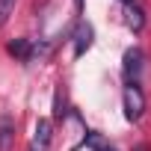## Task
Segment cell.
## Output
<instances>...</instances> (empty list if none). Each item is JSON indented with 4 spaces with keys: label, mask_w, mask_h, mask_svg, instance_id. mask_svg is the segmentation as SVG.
Wrapping results in <instances>:
<instances>
[{
    "label": "cell",
    "mask_w": 151,
    "mask_h": 151,
    "mask_svg": "<svg viewBox=\"0 0 151 151\" xmlns=\"http://www.w3.org/2000/svg\"><path fill=\"white\" fill-rule=\"evenodd\" d=\"M142 62H145V53H142L139 47H127V50H124L122 74H124V83H127V86H139V74H142Z\"/></svg>",
    "instance_id": "obj_1"
},
{
    "label": "cell",
    "mask_w": 151,
    "mask_h": 151,
    "mask_svg": "<svg viewBox=\"0 0 151 151\" xmlns=\"http://www.w3.org/2000/svg\"><path fill=\"white\" fill-rule=\"evenodd\" d=\"M145 113V95L139 86H127L124 89V119L127 122H139Z\"/></svg>",
    "instance_id": "obj_2"
},
{
    "label": "cell",
    "mask_w": 151,
    "mask_h": 151,
    "mask_svg": "<svg viewBox=\"0 0 151 151\" xmlns=\"http://www.w3.org/2000/svg\"><path fill=\"white\" fill-rule=\"evenodd\" d=\"M92 39H95V30L89 21H80L77 30H74V56H83L89 47H92Z\"/></svg>",
    "instance_id": "obj_3"
},
{
    "label": "cell",
    "mask_w": 151,
    "mask_h": 151,
    "mask_svg": "<svg viewBox=\"0 0 151 151\" xmlns=\"http://www.w3.org/2000/svg\"><path fill=\"white\" fill-rule=\"evenodd\" d=\"M50 122L47 119H39L36 122V136H33V142H30V151H47L50 148Z\"/></svg>",
    "instance_id": "obj_4"
},
{
    "label": "cell",
    "mask_w": 151,
    "mask_h": 151,
    "mask_svg": "<svg viewBox=\"0 0 151 151\" xmlns=\"http://www.w3.org/2000/svg\"><path fill=\"white\" fill-rule=\"evenodd\" d=\"M12 139H15L12 116H0V151H12Z\"/></svg>",
    "instance_id": "obj_5"
},
{
    "label": "cell",
    "mask_w": 151,
    "mask_h": 151,
    "mask_svg": "<svg viewBox=\"0 0 151 151\" xmlns=\"http://www.w3.org/2000/svg\"><path fill=\"white\" fill-rule=\"evenodd\" d=\"M124 15H127V18H124V21H127V27H130V30H133V33H139V30H142V27H145V12H142V9H139V6H136V3H130V6H127V12H124Z\"/></svg>",
    "instance_id": "obj_6"
},
{
    "label": "cell",
    "mask_w": 151,
    "mask_h": 151,
    "mask_svg": "<svg viewBox=\"0 0 151 151\" xmlns=\"http://www.w3.org/2000/svg\"><path fill=\"white\" fill-rule=\"evenodd\" d=\"M9 53L27 62V59H33V45L27 39H15V42H9Z\"/></svg>",
    "instance_id": "obj_7"
},
{
    "label": "cell",
    "mask_w": 151,
    "mask_h": 151,
    "mask_svg": "<svg viewBox=\"0 0 151 151\" xmlns=\"http://www.w3.org/2000/svg\"><path fill=\"white\" fill-rule=\"evenodd\" d=\"M15 3H18V0H0V27H3L9 21V15L15 12Z\"/></svg>",
    "instance_id": "obj_8"
},
{
    "label": "cell",
    "mask_w": 151,
    "mask_h": 151,
    "mask_svg": "<svg viewBox=\"0 0 151 151\" xmlns=\"http://www.w3.org/2000/svg\"><path fill=\"white\" fill-rule=\"evenodd\" d=\"M53 116L56 119H62L65 116V98H62V92L56 89V98H53Z\"/></svg>",
    "instance_id": "obj_9"
},
{
    "label": "cell",
    "mask_w": 151,
    "mask_h": 151,
    "mask_svg": "<svg viewBox=\"0 0 151 151\" xmlns=\"http://www.w3.org/2000/svg\"><path fill=\"white\" fill-rule=\"evenodd\" d=\"M74 9H77V15H83V0H74Z\"/></svg>",
    "instance_id": "obj_10"
},
{
    "label": "cell",
    "mask_w": 151,
    "mask_h": 151,
    "mask_svg": "<svg viewBox=\"0 0 151 151\" xmlns=\"http://www.w3.org/2000/svg\"><path fill=\"white\" fill-rule=\"evenodd\" d=\"M133 151H148V145H145V142H139V145H136Z\"/></svg>",
    "instance_id": "obj_11"
},
{
    "label": "cell",
    "mask_w": 151,
    "mask_h": 151,
    "mask_svg": "<svg viewBox=\"0 0 151 151\" xmlns=\"http://www.w3.org/2000/svg\"><path fill=\"white\" fill-rule=\"evenodd\" d=\"M122 3H124V6H130V3H136V0H122Z\"/></svg>",
    "instance_id": "obj_12"
}]
</instances>
